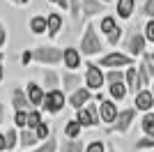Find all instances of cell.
<instances>
[{
	"label": "cell",
	"mask_w": 154,
	"mask_h": 152,
	"mask_svg": "<svg viewBox=\"0 0 154 152\" xmlns=\"http://www.w3.org/2000/svg\"><path fill=\"white\" fill-rule=\"evenodd\" d=\"M99 67L101 69H127V67H134L136 65V58H131L129 53H124V51L120 49H113V51H106L103 55H99Z\"/></svg>",
	"instance_id": "cell-3"
},
{
	"label": "cell",
	"mask_w": 154,
	"mask_h": 152,
	"mask_svg": "<svg viewBox=\"0 0 154 152\" xmlns=\"http://www.w3.org/2000/svg\"><path fill=\"white\" fill-rule=\"evenodd\" d=\"M55 7H60L62 12H67V14H69V0H58V5H55Z\"/></svg>",
	"instance_id": "cell-44"
},
{
	"label": "cell",
	"mask_w": 154,
	"mask_h": 152,
	"mask_svg": "<svg viewBox=\"0 0 154 152\" xmlns=\"http://www.w3.org/2000/svg\"><path fill=\"white\" fill-rule=\"evenodd\" d=\"M69 19H71V25H74V30L81 32V25H85L81 0H69Z\"/></svg>",
	"instance_id": "cell-24"
},
{
	"label": "cell",
	"mask_w": 154,
	"mask_h": 152,
	"mask_svg": "<svg viewBox=\"0 0 154 152\" xmlns=\"http://www.w3.org/2000/svg\"><path fill=\"white\" fill-rule=\"evenodd\" d=\"M106 95H108L113 101H117V104H124V99L129 97V88H127V83H124V81L110 83V85H106Z\"/></svg>",
	"instance_id": "cell-23"
},
{
	"label": "cell",
	"mask_w": 154,
	"mask_h": 152,
	"mask_svg": "<svg viewBox=\"0 0 154 152\" xmlns=\"http://www.w3.org/2000/svg\"><path fill=\"white\" fill-rule=\"evenodd\" d=\"M58 150H60V141H58V136L53 134L51 138L44 141V143H39V145L35 147L32 152H58Z\"/></svg>",
	"instance_id": "cell-29"
},
{
	"label": "cell",
	"mask_w": 154,
	"mask_h": 152,
	"mask_svg": "<svg viewBox=\"0 0 154 152\" xmlns=\"http://www.w3.org/2000/svg\"><path fill=\"white\" fill-rule=\"evenodd\" d=\"M120 104L117 101H113L110 97H106L103 101H99V115H101V125H113V122L117 120V115H120Z\"/></svg>",
	"instance_id": "cell-12"
},
{
	"label": "cell",
	"mask_w": 154,
	"mask_h": 152,
	"mask_svg": "<svg viewBox=\"0 0 154 152\" xmlns=\"http://www.w3.org/2000/svg\"><path fill=\"white\" fill-rule=\"evenodd\" d=\"M0 152H9V150H7V138H5V131H0Z\"/></svg>",
	"instance_id": "cell-43"
},
{
	"label": "cell",
	"mask_w": 154,
	"mask_h": 152,
	"mask_svg": "<svg viewBox=\"0 0 154 152\" xmlns=\"http://www.w3.org/2000/svg\"><path fill=\"white\" fill-rule=\"evenodd\" d=\"M37 145H39V138H37V134H35V129H21V134H19V150L32 152Z\"/></svg>",
	"instance_id": "cell-22"
},
{
	"label": "cell",
	"mask_w": 154,
	"mask_h": 152,
	"mask_svg": "<svg viewBox=\"0 0 154 152\" xmlns=\"http://www.w3.org/2000/svg\"><path fill=\"white\" fill-rule=\"evenodd\" d=\"M64 106H69V101H67V95H64L62 90H48L39 111L51 115V118H55V115H60L64 111Z\"/></svg>",
	"instance_id": "cell-7"
},
{
	"label": "cell",
	"mask_w": 154,
	"mask_h": 152,
	"mask_svg": "<svg viewBox=\"0 0 154 152\" xmlns=\"http://www.w3.org/2000/svg\"><path fill=\"white\" fill-rule=\"evenodd\" d=\"M124 32H127V30H124L122 25H120V28H115L110 35H106V44H108L110 49H117V46L122 44V39H124Z\"/></svg>",
	"instance_id": "cell-31"
},
{
	"label": "cell",
	"mask_w": 154,
	"mask_h": 152,
	"mask_svg": "<svg viewBox=\"0 0 154 152\" xmlns=\"http://www.w3.org/2000/svg\"><path fill=\"white\" fill-rule=\"evenodd\" d=\"M5 81V53H0V83Z\"/></svg>",
	"instance_id": "cell-42"
},
{
	"label": "cell",
	"mask_w": 154,
	"mask_h": 152,
	"mask_svg": "<svg viewBox=\"0 0 154 152\" xmlns=\"http://www.w3.org/2000/svg\"><path fill=\"white\" fill-rule=\"evenodd\" d=\"M85 152H108V143L101 138H92L90 143H85Z\"/></svg>",
	"instance_id": "cell-35"
},
{
	"label": "cell",
	"mask_w": 154,
	"mask_h": 152,
	"mask_svg": "<svg viewBox=\"0 0 154 152\" xmlns=\"http://www.w3.org/2000/svg\"><path fill=\"white\" fill-rule=\"evenodd\" d=\"M32 55H35V65L37 67H58L62 65V58H64V49H58L53 44H39L32 49Z\"/></svg>",
	"instance_id": "cell-2"
},
{
	"label": "cell",
	"mask_w": 154,
	"mask_h": 152,
	"mask_svg": "<svg viewBox=\"0 0 154 152\" xmlns=\"http://www.w3.org/2000/svg\"><path fill=\"white\" fill-rule=\"evenodd\" d=\"M134 150L136 152H149V150H154V136H140V138L134 143Z\"/></svg>",
	"instance_id": "cell-32"
},
{
	"label": "cell",
	"mask_w": 154,
	"mask_h": 152,
	"mask_svg": "<svg viewBox=\"0 0 154 152\" xmlns=\"http://www.w3.org/2000/svg\"><path fill=\"white\" fill-rule=\"evenodd\" d=\"M26 95H28V99H30V104H32V108H42V104H44V97H46V90H44V85L42 83H37V81H26Z\"/></svg>",
	"instance_id": "cell-13"
},
{
	"label": "cell",
	"mask_w": 154,
	"mask_h": 152,
	"mask_svg": "<svg viewBox=\"0 0 154 152\" xmlns=\"http://www.w3.org/2000/svg\"><path fill=\"white\" fill-rule=\"evenodd\" d=\"M103 5H113V2H115V0H101Z\"/></svg>",
	"instance_id": "cell-47"
},
{
	"label": "cell",
	"mask_w": 154,
	"mask_h": 152,
	"mask_svg": "<svg viewBox=\"0 0 154 152\" xmlns=\"http://www.w3.org/2000/svg\"><path fill=\"white\" fill-rule=\"evenodd\" d=\"M143 35H145V39H147V44H154V19L145 21V25H143Z\"/></svg>",
	"instance_id": "cell-40"
},
{
	"label": "cell",
	"mask_w": 154,
	"mask_h": 152,
	"mask_svg": "<svg viewBox=\"0 0 154 152\" xmlns=\"http://www.w3.org/2000/svg\"><path fill=\"white\" fill-rule=\"evenodd\" d=\"M140 131L143 136H154V111L140 115Z\"/></svg>",
	"instance_id": "cell-27"
},
{
	"label": "cell",
	"mask_w": 154,
	"mask_h": 152,
	"mask_svg": "<svg viewBox=\"0 0 154 152\" xmlns=\"http://www.w3.org/2000/svg\"><path fill=\"white\" fill-rule=\"evenodd\" d=\"M81 44H78V49H81V53H83L85 60H90V58H97V55H103L106 53V42L101 39V32H99V28H97L94 21H88V23L83 25V30H81Z\"/></svg>",
	"instance_id": "cell-1"
},
{
	"label": "cell",
	"mask_w": 154,
	"mask_h": 152,
	"mask_svg": "<svg viewBox=\"0 0 154 152\" xmlns=\"http://www.w3.org/2000/svg\"><path fill=\"white\" fill-rule=\"evenodd\" d=\"M46 21H48V32H46V37L48 39L60 37V32H62V28H64V16L60 12H48L46 14Z\"/></svg>",
	"instance_id": "cell-19"
},
{
	"label": "cell",
	"mask_w": 154,
	"mask_h": 152,
	"mask_svg": "<svg viewBox=\"0 0 154 152\" xmlns=\"http://www.w3.org/2000/svg\"><path fill=\"white\" fill-rule=\"evenodd\" d=\"M81 7H83V21H92L94 16H103L106 14V7L101 0H81Z\"/></svg>",
	"instance_id": "cell-15"
},
{
	"label": "cell",
	"mask_w": 154,
	"mask_h": 152,
	"mask_svg": "<svg viewBox=\"0 0 154 152\" xmlns=\"http://www.w3.org/2000/svg\"><path fill=\"white\" fill-rule=\"evenodd\" d=\"M28 113L30 111H14V127L16 129H26L28 127Z\"/></svg>",
	"instance_id": "cell-36"
},
{
	"label": "cell",
	"mask_w": 154,
	"mask_h": 152,
	"mask_svg": "<svg viewBox=\"0 0 154 152\" xmlns=\"http://www.w3.org/2000/svg\"><path fill=\"white\" fill-rule=\"evenodd\" d=\"M42 85H44L46 92H48V90H60V85H62L60 71L53 69V67H44V69H42Z\"/></svg>",
	"instance_id": "cell-17"
},
{
	"label": "cell",
	"mask_w": 154,
	"mask_h": 152,
	"mask_svg": "<svg viewBox=\"0 0 154 152\" xmlns=\"http://www.w3.org/2000/svg\"><path fill=\"white\" fill-rule=\"evenodd\" d=\"M19 134H21V129H16V127H7L5 138H7V150H9V152L19 150Z\"/></svg>",
	"instance_id": "cell-28"
},
{
	"label": "cell",
	"mask_w": 154,
	"mask_h": 152,
	"mask_svg": "<svg viewBox=\"0 0 154 152\" xmlns=\"http://www.w3.org/2000/svg\"><path fill=\"white\" fill-rule=\"evenodd\" d=\"M85 58L83 53H81V49L78 46H64V58H62V67L69 71H78L81 67H83Z\"/></svg>",
	"instance_id": "cell-10"
},
{
	"label": "cell",
	"mask_w": 154,
	"mask_h": 152,
	"mask_svg": "<svg viewBox=\"0 0 154 152\" xmlns=\"http://www.w3.org/2000/svg\"><path fill=\"white\" fill-rule=\"evenodd\" d=\"M78 120V125L83 127V129H94V127H99V122H101V115H99V104L97 101H90L85 108H81V111H76V115H74Z\"/></svg>",
	"instance_id": "cell-8"
},
{
	"label": "cell",
	"mask_w": 154,
	"mask_h": 152,
	"mask_svg": "<svg viewBox=\"0 0 154 152\" xmlns=\"http://www.w3.org/2000/svg\"><path fill=\"white\" fill-rule=\"evenodd\" d=\"M124 83L129 88V95H138L143 90V83H140V74H138V62L134 67H127L124 69Z\"/></svg>",
	"instance_id": "cell-18"
},
{
	"label": "cell",
	"mask_w": 154,
	"mask_h": 152,
	"mask_svg": "<svg viewBox=\"0 0 154 152\" xmlns=\"http://www.w3.org/2000/svg\"><path fill=\"white\" fill-rule=\"evenodd\" d=\"M136 115H138V111H136L134 106H129V108H120V115H117V120L113 122L110 127H106V134L127 136V134L131 131L134 122H136Z\"/></svg>",
	"instance_id": "cell-6"
},
{
	"label": "cell",
	"mask_w": 154,
	"mask_h": 152,
	"mask_svg": "<svg viewBox=\"0 0 154 152\" xmlns=\"http://www.w3.org/2000/svg\"><path fill=\"white\" fill-rule=\"evenodd\" d=\"M7 42H9V30H7V25H5V28L0 30V51L7 46Z\"/></svg>",
	"instance_id": "cell-41"
},
{
	"label": "cell",
	"mask_w": 154,
	"mask_h": 152,
	"mask_svg": "<svg viewBox=\"0 0 154 152\" xmlns=\"http://www.w3.org/2000/svg\"><path fill=\"white\" fill-rule=\"evenodd\" d=\"M7 2H12V5H16V7H19V0H7Z\"/></svg>",
	"instance_id": "cell-49"
},
{
	"label": "cell",
	"mask_w": 154,
	"mask_h": 152,
	"mask_svg": "<svg viewBox=\"0 0 154 152\" xmlns=\"http://www.w3.org/2000/svg\"><path fill=\"white\" fill-rule=\"evenodd\" d=\"M149 53H152V60H154V51H149Z\"/></svg>",
	"instance_id": "cell-52"
},
{
	"label": "cell",
	"mask_w": 154,
	"mask_h": 152,
	"mask_svg": "<svg viewBox=\"0 0 154 152\" xmlns=\"http://www.w3.org/2000/svg\"><path fill=\"white\" fill-rule=\"evenodd\" d=\"M136 14V0H115V16L120 21H131Z\"/></svg>",
	"instance_id": "cell-21"
},
{
	"label": "cell",
	"mask_w": 154,
	"mask_h": 152,
	"mask_svg": "<svg viewBox=\"0 0 154 152\" xmlns=\"http://www.w3.org/2000/svg\"><path fill=\"white\" fill-rule=\"evenodd\" d=\"M62 136H64V138H69V141H81V136H83V127L78 125L76 118H71V120L64 122V127H62Z\"/></svg>",
	"instance_id": "cell-25"
},
{
	"label": "cell",
	"mask_w": 154,
	"mask_h": 152,
	"mask_svg": "<svg viewBox=\"0 0 154 152\" xmlns=\"http://www.w3.org/2000/svg\"><path fill=\"white\" fill-rule=\"evenodd\" d=\"M28 30L35 37H42L48 32V21H46V14H32L28 19Z\"/></svg>",
	"instance_id": "cell-20"
},
{
	"label": "cell",
	"mask_w": 154,
	"mask_h": 152,
	"mask_svg": "<svg viewBox=\"0 0 154 152\" xmlns=\"http://www.w3.org/2000/svg\"><path fill=\"white\" fill-rule=\"evenodd\" d=\"M19 62L21 67H28V65H35V55H32V49H23L19 53Z\"/></svg>",
	"instance_id": "cell-38"
},
{
	"label": "cell",
	"mask_w": 154,
	"mask_h": 152,
	"mask_svg": "<svg viewBox=\"0 0 154 152\" xmlns=\"http://www.w3.org/2000/svg\"><path fill=\"white\" fill-rule=\"evenodd\" d=\"M122 51L129 53L131 58H143V55H145V53H147V39H145V35H143V30L131 28V30L124 32Z\"/></svg>",
	"instance_id": "cell-4"
},
{
	"label": "cell",
	"mask_w": 154,
	"mask_h": 152,
	"mask_svg": "<svg viewBox=\"0 0 154 152\" xmlns=\"http://www.w3.org/2000/svg\"><path fill=\"white\" fill-rule=\"evenodd\" d=\"M149 90H152V95H154V81H152V85H149Z\"/></svg>",
	"instance_id": "cell-50"
},
{
	"label": "cell",
	"mask_w": 154,
	"mask_h": 152,
	"mask_svg": "<svg viewBox=\"0 0 154 152\" xmlns=\"http://www.w3.org/2000/svg\"><path fill=\"white\" fill-rule=\"evenodd\" d=\"M120 81H124V69H108L106 71V85L120 83Z\"/></svg>",
	"instance_id": "cell-37"
},
{
	"label": "cell",
	"mask_w": 154,
	"mask_h": 152,
	"mask_svg": "<svg viewBox=\"0 0 154 152\" xmlns=\"http://www.w3.org/2000/svg\"><path fill=\"white\" fill-rule=\"evenodd\" d=\"M9 104H12L14 111H32V104L26 95V88L21 85H14L12 92H9Z\"/></svg>",
	"instance_id": "cell-14"
},
{
	"label": "cell",
	"mask_w": 154,
	"mask_h": 152,
	"mask_svg": "<svg viewBox=\"0 0 154 152\" xmlns=\"http://www.w3.org/2000/svg\"><path fill=\"white\" fill-rule=\"evenodd\" d=\"M67 101H69V108H74V111H81V108H85L90 101H94V92H92L90 88L81 85L78 90H74V92L67 97Z\"/></svg>",
	"instance_id": "cell-9"
},
{
	"label": "cell",
	"mask_w": 154,
	"mask_h": 152,
	"mask_svg": "<svg viewBox=\"0 0 154 152\" xmlns=\"http://www.w3.org/2000/svg\"><path fill=\"white\" fill-rule=\"evenodd\" d=\"M42 122H44V113H42L39 108H32L30 113H28V127L26 129H37Z\"/></svg>",
	"instance_id": "cell-34"
},
{
	"label": "cell",
	"mask_w": 154,
	"mask_h": 152,
	"mask_svg": "<svg viewBox=\"0 0 154 152\" xmlns=\"http://www.w3.org/2000/svg\"><path fill=\"white\" fill-rule=\"evenodd\" d=\"M2 28H5V23H2V21H0V30H2Z\"/></svg>",
	"instance_id": "cell-51"
},
{
	"label": "cell",
	"mask_w": 154,
	"mask_h": 152,
	"mask_svg": "<svg viewBox=\"0 0 154 152\" xmlns=\"http://www.w3.org/2000/svg\"><path fill=\"white\" fill-rule=\"evenodd\" d=\"M46 2H48V5H58V0H46Z\"/></svg>",
	"instance_id": "cell-48"
},
{
	"label": "cell",
	"mask_w": 154,
	"mask_h": 152,
	"mask_svg": "<svg viewBox=\"0 0 154 152\" xmlns=\"http://www.w3.org/2000/svg\"><path fill=\"white\" fill-rule=\"evenodd\" d=\"M108 152H120V150H117V147H113V145L108 143Z\"/></svg>",
	"instance_id": "cell-46"
},
{
	"label": "cell",
	"mask_w": 154,
	"mask_h": 152,
	"mask_svg": "<svg viewBox=\"0 0 154 152\" xmlns=\"http://www.w3.org/2000/svg\"><path fill=\"white\" fill-rule=\"evenodd\" d=\"M83 78H85V88H90L92 92H101L103 85H106V69H101L94 60H85Z\"/></svg>",
	"instance_id": "cell-5"
},
{
	"label": "cell",
	"mask_w": 154,
	"mask_h": 152,
	"mask_svg": "<svg viewBox=\"0 0 154 152\" xmlns=\"http://www.w3.org/2000/svg\"><path fill=\"white\" fill-rule=\"evenodd\" d=\"M2 118H5V104L0 101V122H2Z\"/></svg>",
	"instance_id": "cell-45"
},
{
	"label": "cell",
	"mask_w": 154,
	"mask_h": 152,
	"mask_svg": "<svg viewBox=\"0 0 154 152\" xmlns=\"http://www.w3.org/2000/svg\"><path fill=\"white\" fill-rule=\"evenodd\" d=\"M16 152H23V150H16Z\"/></svg>",
	"instance_id": "cell-53"
},
{
	"label": "cell",
	"mask_w": 154,
	"mask_h": 152,
	"mask_svg": "<svg viewBox=\"0 0 154 152\" xmlns=\"http://www.w3.org/2000/svg\"><path fill=\"white\" fill-rule=\"evenodd\" d=\"M134 108L138 111V113H149V111H154V95L152 90H140L138 95H134Z\"/></svg>",
	"instance_id": "cell-16"
},
{
	"label": "cell",
	"mask_w": 154,
	"mask_h": 152,
	"mask_svg": "<svg viewBox=\"0 0 154 152\" xmlns=\"http://www.w3.org/2000/svg\"><path fill=\"white\" fill-rule=\"evenodd\" d=\"M35 134H37V138H39V143H44V141H48V138H51V136H53V134H55V131H53V127H51V122H42V125H39L37 127V129H35Z\"/></svg>",
	"instance_id": "cell-33"
},
{
	"label": "cell",
	"mask_w": 154,
	"mask_h": 152,
	"mask_svg": "<svg viewBox=\"0 0 154 152\" xmlns=\"http://www.w3.org/2000/svg\"><path fill=\"white\" fill-rule=\"evenodd\" d=\"M58 152H85V143H83V141H69V138H64L62 143H60V150Z\"/></svg>",
	"instance_id": "cell-30"
},
{
	"label": "cell",
	"mask_w": 154,
	"mask_h": 152,
	"mask_svg": "<svg viewBox=\"0 0 154 152\" xmlns=\"http://www.w3.org/2000/svg\"><path fill=\"white\" fill-rule=\"evenodd\" d=\"M117 16L115 14H103V16H99V32H101L103 37L106 35H110V32L115 30V28H120V23H117Z\"/></svg>",
	"instance_id": "cell-26"
},
{
	"label": "cell",
	"mask_w": 154,
	"mask_h": 152,
	"mask_svg": "<svg viewBox=\"0 0 154 152\" xmlns=\"http://www.w3.org/2000/svg\"><path fill=\"white\" fill-rule=\"evenodd\" d=\"M140 16H145V21L154 19V0H145L140 5Z\"/></svg>",
	"instance_id": "cell-39"
},
{
	"label": "cell",
	"mask_w": 154,
	"mask_h": 152,
	"mask_svg": "<svg viewBox=\"0 0 154 152\" xmlns=\"http://www.w3.org/2000/svg\"><path fill=\"white\" fill-rule=\"evenodd\" d=\"M60 76H62V92L67 97H69L74 90H78L81 85H85L83 71H69V69H64V71H60Z\"/></svg>",
	"instance_id": "cell-11"
}]
</instances>
